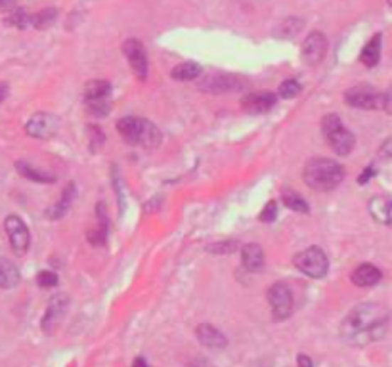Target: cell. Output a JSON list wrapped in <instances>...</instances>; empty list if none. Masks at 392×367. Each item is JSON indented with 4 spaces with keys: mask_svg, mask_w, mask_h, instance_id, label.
Here are the masks:
<instances>
[{
    "mask_svg": "<svg viewBox=\"0 0 392 367\" xmlns=\"http://www.w3.org/2000/svg\"><path fill=\"white\" fill-rule=\"evenodd\" d=\"M117 132L123 136V140L132 146H142L154 149L161 144V132L152 121L140 117H125L117 122Z\"/></svg>",
    "mask_w": 392,
    "mask_h": 367,
    "instance_id": "3",
    "label": "cell"
},
{
    "mask_svg": "<svg viewBox=\"0 0 392 367\" xmlns=\"http://www.w3.org/2000/svg\"><path fill=\"white\" fill-rule=\"evenodd\" d=\"M16 166H18V172L21 174V176L29 178V180H33V182L52 184L55 180L54 174H48V172L38 171V169H35V166L29 165V163H23V161H19Z\"/></svg>",
    "mask_w": 392,
    "mask_h": 367,
    "instance_id": "23",
    "label": "cell"
},
{
    "mask_svg": "<svg viewBox=\"0 0 392 367\" xmlns=\"http://www.w3.org/2000/svg\"><path fill=\"white\" fill-rule=\"evenodd\" d=\"M276 214H277V205L276 201H268L266 203V207L260 211V222H272L276 220Z\"/></svg>",
    "mask_w": 392,
    "mask_h": 367,
    "instance_id": "31",
    "label": "cell"
},
{
    "mask_svg": "<svg viewBox=\"0 0 392 367\" xmlns=\"http://www.w3.org/2000/svg\"><path fill=\"white\" fill-rule=\"evenodd\" d=\"M300 92H302V86H300L299 80H295V79H289L285 80V83H282L280 85V90H277V94L282 96V98L285 100H293L299 96Z\"/></svg>",
    "mask_w": 392,
    "mask_h": 367,
    "instance_id": "28",
    "label": "cell"
},
{
    "mask_svg": "<svg viewBox=\"0 0 392 367\" xmlns=\"http://www.w3.org/2000/svg\"><path fill=\"white\" fill-rule=\"evenodd\" d=\"M381 44H383V37H381L379 33H377V35H374V37L369 38V43L364 46L360 60H361V63L366 65V68H375V65L379 63Z\"/></svg>",
    "mask_w": 392,
    "mask_h": 367,
    "instance_id": "21",
    "label": "cell"
},
{
    "mask_svg": "<svg viewBox=\"0 0 392 367\" xmlns=\"http://www.w3.org/2000/svg\"><path fill=\"white\" fill-rule=\"evenodd\" d=\"M381 282V270L374 264H361L352 272V283L358 287H374Z\"/></svg>",
    "mask_w": 392,
    "mask_h": 367,
    "instance_id": "18",
    "label": "cell"
},
{
    "mask_svg": "<svg viewBox=\"0 0 392 367\" xmlns=\"http://www.w3.org/2000/svg\"><path fill=\"white\" fill-rule=\"evenodd\" d=\"M374 176H375V169H374V166H368V169H366V171H364L360 174V178H358V182H360L361 186H364V184H368L369 178H374Z\"/></svg>",
    "mask_w": 392,
    "mask_h": 367,
    "instance_id": "35",
    "label": "cell"
},
{
    "mask_svg": "<svg viewBox=\"0 0 392 367\" xmlns=\"http://www.w3.org/2000/svg\"><path fill=\"white\" fill-rule=\"evenodd\" d=\"M186 367H207V361L203 360V358H197V360L190 361Z\"/></svg>",
    "mask_w": 392,
    "mask_h": 367,
    "instance_id": "37",
    "label": "cell"
},
{
    "mask_svg": "<svg viewBox=\"0 0 392 367\" xmlns=\"http://www.w3.org/2000/svg\"><path fill=\"white\" fill-rule=\"evenodd\" d=\"M58 127H60V121L52 113H35L25 124V130L33 138L46 140V138H52L58 132Z\"/></svg>",
    "mask_w": 392,
    "mask_h": 367,
    "instance_id": "10",
    "label": "cell"
},
{
    "mask_svg": "<svg viewBox=\"0 0 392 367\" xmlns=\"http://www.w3.org/2000/svg\"><path fill=\"white\" fill-rule=\"evenodd\" d=\"M295 266L312 280H322L329 270V260L319 247H308L295 255Z\"/></svg>",
    "mask_w": 392,
    "mask_h": 367,
    "instance_id": "5",
    "label": "cell"
},
{
    "mask_svg": "<svg viewBox=\"0 0 392 367\" xmlns=\"http://www.w3.org/2000/svg\"><path fill=\"white\" fill-rule=\"evenodd\" d=\"M241 264L249 272H258L264 266V251L258 243H247L241 249Z\"/></svg>",
    "mask_w": 392,
    "mask_h": 367,
    "instance_id": "19",
    "label": "cell"
},
{
    "mask_svg": "<svg viewBox=\"0 0 392 367\" xmlns=\"http://www.w3.org/2000/svg\"><path fill=\"white\" fill-rule=\"evenodd\" d=\"M132 367H147V363L144 358H136L134 363H132Z\"/></svg>",
    "mask_w": 392,
    "mask_h": 367,
    "instance_id": "38",
    "label": "cell"
},
{
    "mask_svg": "<svg viewBox=\"0 0 392 367\" xmlns=\"http://www.w3.org/2000/svg\"><path fill=\"white\" fill-rule=\"evenodd\" d=\"M6 92H8V86L6 85H0V102L6 98Z\"/></svg>",
    "mask_w": 392,
    "mask_h": 367,
    "instance_id": "39",
    "label": "cell"
},
{
    "mask_svg": "<svg viewBox=\"0 0 392 367\" xmlns=\"http://www.w3.org/2000/svg\"><path fill=\"white\" fill-rule=\"evenodd\" d=\"M18 2H16V0H0V12L2 14H12V12H16V10H18Z\"/></svg>",
    "mask_w": 392,
    "mask_h": 367,
    "instance_id": "32",
    "label": "cell"
},
{
    "mask_svg": "<svg viewBox=\"0 0 392 367\" xmlns=\"http://www.w3.org/2000/svg\"><path fill=\"white\" fill-rule=\"evenodd\" d=\"M369 214L374 216L379 224H391L392 222V197L377 196L368 205Z\"/></svg>",
    "mask_w": 392,
    "mask_h": 367,
    "instance_id": "17",
    "label": "cell"
},
{
    "mask_svg": "<svg viewBox=\"0 0 392 367\" xmlns=\"http://www.w3.org/2000/svg\"><path fill=\"white\" fill-rule=\"evenodd\" d=\"M4 230H6V235L10 239V245H12V251L16 255H25V252L29 251V243H31L29 228L25 226V222L19 216L10 214L4 220Z\"/></svg>",
    "mask_w": 392,
    "mask_h": 367,
    "instance_id": "9",
    "label": "cell"
},
{
    "mask_svg": "<svg viewBox=\"0 0 392 367\" xmlns=\"http://www.w3.org/2000/svg\"><path fill=\"white\" fill-rule=\"evenodd\" d=\"M73 199H75V184L69 182L65 188H63L62 191V197L58 199V203H54L52 207L46 211V214H48V218H52V220H58V218H62V216H65L69 211V207L73 205Z\"/></svg>",
    "mask_w": 392,
    "mask_h": 367,
    "instance_id": "20",
    "label": "cell"
},
{
    "mask_svg": "<svg viewBox=\"0 0 392 367\" xmlns=\"http://www.w3.org/2000/svg\"><path fill=\"white\" fill-rule=\"evenodd\" d=\"M302 178L312 190L331 191L343 182L344 169L333 159H312L304 166Z\"/></svg>",
    "mask_w": 392,
    "mask_h": 367,
    "instance_id": "2",
    "label": "cell"
},
{
    "mask_svg": "<svg viewBox=\"0 0 392 367\" xmlns=\"http://www.w3.org/2000/svg\"><path fill=\"white\" fill-rule=\"evenodd\" d=\"M388 2H391V6H392V0H388Z\"/></svg>",
    "mask_w": 392,
    "mask_h": 367,
    "instance_id": "40",
    "label": "cell"
},
{
    "mask_svg": "<svg viewBox=\"0 0 392 367\" xmlns=\"http://www.w3.org/2000/svg\"><path fill=\"white\" fill-rule=\"evenodd\" d=\"M325 52H327V38H325L324 33L319 31H312L304 43H302V60L307 61L308 65H318L322 63V60L325 58Z\"/></svg>",
    "mask_w": 392,
    "mask_h": 367,
    "instance_id": "12",
    "label": "cell"
},
{
    "mask_svg": "<svg viewBox=\"0 0 392 367\" xmlns=\"http://www.w3.org/2000/svg\"><path fill=\"white\" fill-rule=\"evenodd\" d=\"M283 205L287 208H291V211H295V213H302L307 214L310 208H308V203L302 199V197L299 196V193H295V191H287V193H283Z\"/></svg>",
    "mask_w": 392,
    "mask_h": 367,
    "instance_id": "26",
    "label": "cell"
},
{
    "mask_svg": "<svg viewBox=\"0 0 392 367\" xmlns=\"http://www.w3.org/2000/svg\"><path fill=\"white\" fill-rule=\"evenodd\" d=\"M123 52L129 60V65L132 69V73L138 77L140 80H144L147 77V54L144 44L136 38H129L127 43L123 44Z\"/></svg>",
    "mask_w": 392,
    "mask_h": 367,
    "instance_id": "11",
    "label": "cell"
},
{
    "mask_svg": "<svg viewBox=\"0 0 392 367\" xmlns=\"http://www.w3.org/2000/svg\"><path fill=\"white\" fill-rule=\"evenodd\" d=\"M238 249L235 241H222V243H215L208 247V252H215V255H230Z\"/></svg>",
    "mask_w": 392,
    "mask_h": 367,
    "instance_id": "29",
    "label": "cell"
},
{
    "mask_svg": "<svg viewBox=\"0 0 392 367\" xmlns=\"http://www.w3.org/2000/svg\"><path fill=\"white\" fill-rule=\"evenodd\" d=\"M6 23L16 27V29H27V27H31V14L23 12L21 8H18L16 12L8 14Z\"/></svg>",
    "mask_w": 392,
    "mask_h": 367,
    "instance_id": "27",
    "label": "cell"
},
{
    "mask_svg": "<svg viewBox=\"0 0 392 367\" xmlns=\"http://www.w3.org/2000/svg\"><path fill=\"white\" fill-rule=\"evenodd\" d=\"M268 302L272 306V316L276 321L287 319L293 312V293L285 283L277 282L268 289Z\"/></svg>",
    "mask_w": 392,
    "mask_h": 367,
    "instance_id": "8",
    "label": "cell"
},
{
    "mask_svg": "<svg viewBox=\"0 0 392 367\" xmlns=\"http://www.w3.org/2000/svg\"><path fill=\"white\" fill-rule=\"evenodd\" d=\"M196 335H197V339H199V343H201L203 346H207V349L221 350L228 344L226 336L222 335L221 331L216 329L215 325H211V324L197 325Z\"/></svg>",
    "mask_w": 392,
    "mask_h": 367,
    "instance_id": "14",
    "label": "cell"
},
{
    "mask_svg": "<svg viewBox=\"0 0 392 367\" xmlns=\"http://www.w3.org/2000/svg\"><path fill=\"white\" fill-rule=\"evenodd\" d=\"M276 102V94H272V92H253V94H247L245 98L241 100V107L247 113L257 115V113H268L270 110H274Z\"/></svg>",
    "mask_w": 392,
    "mask_h": 367,
    "instance_id": "13",
    "label": "cell"
},
{
    "mask_svg": "<svg viewBox=\"0 0 392 367\" xmlns=\"http://www.w3.org/2000/svg\"><path fill=\"white\" fill-rule=\"evenodd\" d=\"M21 280L18 266L10 262L8 258H0V289L16 287Z\"/></svg>",
    "mask_w": 392,
    "mask_h": 367,
    "instance_id": "22",
    "label": "cell"
},
{
    "mask_svg": "<svg viewBox=\"0 0 392 367\" xmlns=\"http://www.w3.org/2000/svg\"><path fill=\"white\" fill-rule=\"evenodd\" d=\"M65 308H68V297H63V294H55L54 299L48 302V308H46V314H44L43 318V329L46 333L52 331L60 319L63 318V314H65Z\"/></svg>",
    "mask_w": 392,
    "mask_h": 367,
    "instance_id": "15",
    "label": "cell"
},
{
    "mask_svg": "<svg viewBox=\"0 0 392 367\" xmlns=\"http://www.w3.org/2000/svg\"><path fill=\"white\" fill-rule=\"evenodd\" d=\"M85 104L92 115H107L111 105V86L105 80H90L85 85Z\"/></svg>",
    "mask_w": 392,
    "mask_h": 367,
    "instance_id": "6",
    "label": "cell"
},
{
    "mask_svg": "<svg viewBox=\"0 0 392 367\" xmlns=\"http://www.w3.org/2000/svg\"><path fill=\"white\" fill-rule=\"evenodd\" d=\"M297 363H299V367H314L312 360H310L308 356H302V354L297 358Z\"/></svg>",
    "mask_w": 392,
    "mask_h": 367,
    "instance_id": "36",
    "label": "cell"
},
{
    "mask_svg": "<svg viewBox=\"0 0 392 367\" xmlns=\"http://www.w3.org/2000/svg\"><path fill=\"white\" fill-rule=\"evenodd\" d=\"M322 132H324L325 140L329 147L337 155H349L354 149L356 138L341 121V117L335 113H329L322 119Z\"/></svg>",
    "mask_w": 392,
    "mask_h": 367,
    "instance_id": "4",
    "label": "cell"
},
{
    "mask_svg": "<svg viewBox=\"0 0 392 367\" xmlns=\"http://www.w3.org/2000/svg\"><path fill=\"white\" fill-rule=\"evenodd\" d=\"M383 110L392 115V86L383 94Z\"/></svg>",
    "mask_w": 392,
    "mask_h": 367,
    "instance_id": "34",
    "label": "cell"
},
{
    "mask_svg": "<svg viewBox=\"0 0 392 367\" xmlns=\"http://www.w3.org/2000/svg\"><path fill=\"white\" fill-rule=\"evenodd\" d=\"M241 85H243V80L235 79L232 75H215V77H207V80L199 86H201L203 90L221 94V92L238 90Z\"/></svg>",
    "mask_w": 392,
    "mask_h": 367,
    "instance_id": "16",
    "label": "cell"
},
{
    "mask_svg": "<svg viewBox=\"0 0 392 367\" xmlns=\"http://www.w3.org/2000/svg\"><path fill=\"white\" fill-rule=\"evenodd\" d=\"M58 282H60V280H58V275H55L54 272H41V274L37 275V283L44 289L55 287Z\"/></svg>",
    "mask_w": 392,
    "mask_h": 367,
    "instance_id": "30",
    "label": "cell"
},
{
    "mask_svg": "<svg viewBox=\"0 0 392 367\" xmlns=\"http://www.w3.org/2000/svg\"><path fill=\"white\" fill-rule=\"evenodd\" d=\"M172 79L174 80H194L201 75V68L194 63V61H184L172 69Z\"/></svg>",
    "mask_w": 392,
    "mask_h": 367,
    "instance_id": "24",
    "label": "cell"
},
{
    "mask_svg": "<svg viewBox=\"0 0 392 367\" xmlns=\"http://www.w3.org/2000/svg\"><path fill=\"white\" fill-rule=\"evenodd\" d=\"M55 19H58V10L48 8V10H43V12L33 14L31 27H35V29H48L50 25H54Z\"/></svg>",
    "mask_w": 392,
    "mask_h": 367,
    "instance_id": "25",
    "label": "cell"
},
{
    "mask_svg": "<svg viewBox=\"0 0 392 367\" xmlns=\"http://www.w3.org/2000/svg\"><path fill=\"white\" fill-rule=\"evenodd\" d=\"M379 155L383 157V159H392V136L385 142V144H383V146H381Z\"/></svg>",
    "mask_w": 392,
    "mask_h": 367,
    "instance_id": "33",
    "label": "cell"
},
{
    "mask_svg": "<svg viewBox=\"0 0 392 367\" xmlns=\"http://www.w3.org/2000/svg\"><path fill=\"white\" fill-rule=\"evenodd\" d=\"M391 314L383 304L364 302L352 308L339 327V335L350 346H368L381 341L388 329Z\"/></svg>",
    "mask_w": 392,
    "mask_h": 367,
    "instance_id": "1",
    "label": "cell"
},
{
    "mask_svg": "<svg viewBox=\"0 0 392 367\" xmlns=\"http://www.w3.org/2000/svg\"><path fill=\"white\" fill-rule=\"evenodd\" d=\"M344 102L356 110H383V92L369 85H356L344 92Z\"/></svg>",
    "mask_w": 392,
    "mask_h": 367,
    "instance_id": "7",
    "label": "cell"
}]
</instances>
